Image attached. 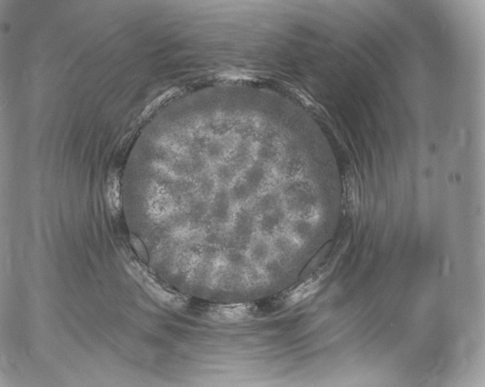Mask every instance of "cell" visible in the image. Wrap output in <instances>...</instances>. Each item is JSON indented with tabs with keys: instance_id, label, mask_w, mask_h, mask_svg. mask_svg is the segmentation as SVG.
Segmentation results:
<instances>
[{
	"instance_id": "obj_1",
	"label": "cell",
	"mask_w": 485,
	"mask_h": 387,
	"mask_svg": "<svg viewBox=\"0 0 485 387\" xmlns=\"http://www.w3.org/2000/svg\"><path fill=\"white\" fill-rule=\"evenodd\" d=\"M250 312V305H224L211 308L208 311V316L215 320L232 322L248 318Z\"/></svg>"
}]
</instances>
